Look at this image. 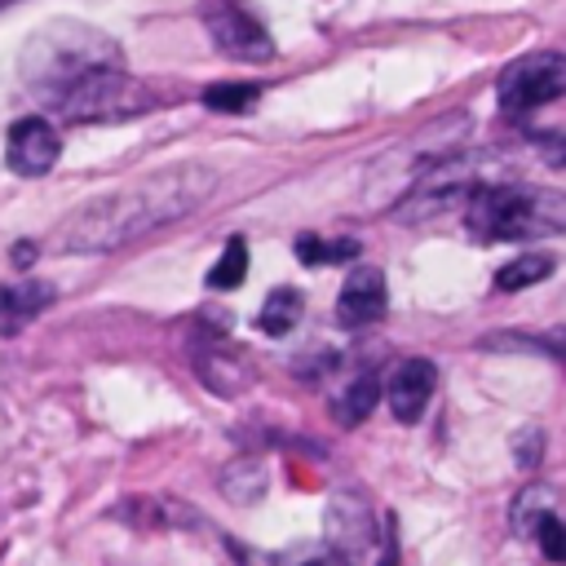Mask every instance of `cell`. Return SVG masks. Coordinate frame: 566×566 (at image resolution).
<instances>
[{"instance_id":"cell-1","label":"cell","mask_w":566,"mask_h":566,"mask_svg":"<svg viewBox=\"0 0 566 566\" xmlns=\"http://www.w3.org/2000/svg\"><path fill=\"white\" fill-rule=\"evenodd\" d=\"M221 172L203 159H186L159 172H146L128 186H115L88 203H80L49 239L53 252H115L137 243L181 217H190L212 190Z\"/></svg>"},{"instance_id":"cell-2","label":"cell","mask_w":566,"mask_h":566,"mask_svg":"<svg viewBox=\"0 0 566 566\" xmlns=\"http://www.w3.org/2000/svg\"><path fill=\"white\" fill-rule=\"evenodd\" d=\"M22 80L35 97H44L49 106H57L75 84H84L88 75L102 71H119V44L84 22H53L44 31H35L22 49Z\"/></svg>"},{"instance_id":"cell-3","label":"cell","mask_w":566,"mask_h":566,"mask_svg":"<svg viewBox=\"0 0 566 566\" xmlns=\"http://www.w3.org/2000/svg\"><path fill=\"white\" fill-rule=\"evenodd\" d=\"M464 221L478 239H544L562 230V195L522 181H486L469 195Z\"/></svg>"},{"instance_id":"cell-4","label":"cell","mask_w":566,"mask_h":566,"mask_svg":"<svg viewBox=\"0 0 566 566\" xmlns=\"http://www.w3.org/2000/svg\"><path fill=\"white\" fill-rule=\"evenodd\" d=\"M486 181H500L486 172V159L482 155H438L429 168L416 172L411 190L398 199V217L402 221H424V217H438V212H451V208H464L473 190H482Z\"/></svg>"},{"instance_id":"cell-5","label":"cell","mask_w":566,"mask_h":566,"mask_svg":"<svg viewBox=\"0 0 566 566\" xmlns=\"http://www.w3.org/2000/svg\"><path fill=\"white\" fill-rule=\"evenodd\" d=\"M323 544L340 566H371L380 553V517L371 513L367 495L358 491H332L323 504Z\"/></svg>"},{"instance_id":"cell-6","label":"cell","mask_w":566,"mask_h":566,"mask_svg":"<svg viewBox=\"0 0 566 566\" xmlns=\"http://www.w3.org/2000/svg\"><path fill=\"white\" fill-rule=\"evenodd\" d=\"M199 18H203V31L212 35V44L226 57H239V62H265V57H274V40H270L265 22L252 18L239 0H203L199 4Z\"/></svg>"},{"instance_id":"cell-7","label":"cell","mask_w":566,"mask_h":566,"mask_svg":"<svg viewBox=\"0 0 566 566\" xmlns=\"http://www.w3.org/2000/svg\"><path fill=\"white\" fill-rule=\"evenodd\" d=\"M562 57L557 53H526L500 75V111L526 115L562 97Z\"/></svg>"},{"instance_id":"cell-8","label":"cell","mask_w":566,"mask_h":566,"mask_svg":"<svg viewBox=\"0 0 566 566\" xmlns=\"http://www.w3.org/2000/svg\"><path fill=\"white\" fill-rule=\"evenodd\" d=\"M57 155H62V137H57V128L44 115L13 119L9 142H4V164L18 177H44L57 164Z\"/></svg>"},{"instance_id":"cell-9","label":"cell","mask_w":566,"mask_h":566,"mask_svg":"<svg viewBox=\"0 0 566 566\" xmlns=\"http://www.w3.org/2000/svg\"><path fill=\"white\" fill-rule=\"evenodd\" d=\"M433 389H438V367L429 358H402L385 380V398H389L394 420L398 424H416L424 416Z\"/></svg>"},{"instance_id":"cell-10","label":"cell","mask_w":566,"mask_h":566,"mask_svg":"<svg viewBox=\"0 0 566 566\" xmlns=\"http://www.w3.org/2000/svg\"><path fill=\"white\" fill-rule=\"evenodd\" d=\"M385 305H389L385 270H376V265H358V270L345 274L340 296H336V318H340L345 327H367V323L385 318Z\"/></svg>"},{"instance_id":"cell-11","label":"cell","mask_w":566,"mask_h":566,"mask_svg":"<svg viewBox=\"0 0 566 566\" xmlns=\"http://www.w3.org/2000/svg\"><path fill=\"white\" fill-rule=\"evenodd\" d=\"M217 486H221V495L230 504H256L265 495V486H270V473H265V464L256 455H234L230 464H221Z\"/></svg>"},{"instance_id":"cell-12","label":"cell","mask_w":566,"mask_h":566,"mask_svg":"<svg viewBox=\"0 0 566 566\" xmlns=\"http://www.w3.org/2000/svg\"><path fill=\"white\" fill-rule=\"evenodd\" d=\"M53 301L49 283H4L0 287V332L13 336L27 318H35L44 305Z\"/></svg>"},{"instance_id":"cell-13","label":"cell","mask_w":566,"mask_h":566,"mask_svg":"<svg viewBox=\"0 0 566 566\" xmlns=\"http://www.w3.org/2000/svg\"><path fill=\"white\" fill-rule=\"evenodd\" d=\"M376 398H380V380H376L371 371H363V376H354L345 389L332 394V420H336L340 429H354L358 420L371 416Z\"/></svg>"},{"instance_id":"cell-14","label":"cell","mask_w":566,"mask_h":566,"mask_svg":"<svg viewBox=\"0 0 566 566\" xmlns=\"http://www.w3.org/2000/svg\"><path fill=\"white\" fill-rule=\"evenodd\" d=\"M553 513H557V491H553L548 482H526V486L517 491L513 509H509V522H513V531H517L522 539H531L535 526H539L544 517H553Z\"/></svg>"},{"instance_id":"cell-15","label":"cell","mask_w":566,"mask_h":566,"mask_svg":"<svg viewBox=\"0 0 566 566\" xmlns=\"http://www.w3.org/2000/svg\"><path fill=\"white\" fill-rule=\"evenodd\" d=\"M301 314H305V296H301L296 287H274V292L265 296L261 314H256V327H261L265 336H287V332L301 323Z\"/></svg>"},{"instance_id":"cell-16","label":"cell","mask_w":566,"mask_h":566,"mask_svg":"<svg viewBox=\"0 0 566 566\" xmlns=\"http://www.w3.org/2000/svg\"><path fill=\"white\" fill-rule=\"evenodd\" d=\"M195 367H199V380L212 389V394H239L243 385H248V367L234 358V354H217V349H208V354H199L195 358Z\"/></svg>"},{"instance_id":"cell-17","label":"cell","mask_w":566,"mask_h":566,"mask_svg":"<svg viewBox=\"0 0 566 566\" xmlns=\"http://www.w3.org/2000/svg\"><path fill=\"white\" fill-rule=\"evenodd\" d=\"M548 270H553L548 256H539V252H522V256H513L509 265L495 270V287H500V292H522V287L539 283Z\"/></svg>"},{"instance_id":"cell-18","label":"cell","mask_w":566,"mask_h":566,"mask_svg":"<svg viewBox=\"0 0 566 566\" xmlns=\"http://www.w3.org/2000/svg\"><path fill=\"white\" fill-rule=\"evenodd\" d=\"M243 274H248V243H243V234H230L226 252H221V256H217V265L208 270V287L230 292V287H239V283H243Z\"/></svg>"},{"instance_id":"cell-19","label":"cell","mask_w":566,"mask_h":566,"mask_svg":"<svg viewBox=\"0 0 566 566\" xmlns=\"http://www.w3.org/2000/svg\"><path fill=\"white\" fill-rule=\"evenodd\" d=\"M261 102V84H248V80H239V84H212V88H203V106L208 111H226V115H239V111H252Z\"/></svg>"},{"instance_id":"cell-20","label":"cell","mask_w":566,"mask_h":566,"mask_svg":"<svg viewBox=\"0 0 566 566\" xmlns=\"http://www.w3.org/2000/svg\"><path fill=\"white\" fill-rule=\"evenodd\" d=\"M296 256H301L305 265L358 261V243H354V239H332V243H323V239H314V234H301V239H296Z\"/></svg>"},{"instance_id":"cell-21","label":"cell","mask_w":566,"mask_h":566,"mask_svg":"<svg viewBox=\"0 0 566 566\" xmlns=\"http://www.w3.org/2000/svg\"><path fill=\"white\" fill-rule=\"evenodd\" d=\"M535 548L548 557V562H562L566 557V535H562V513H553V517H544L539 526H535Z\"/></svg>"},{"instance_id":"cell-22","label":"cell","mask_w":566,"mask_h":566,"mask_svg":"<svg viewBox=\"0 0 566 566\" xmlns=\"http://www.w3.org/2000/svg\"><path fill=\"white\" fill-rule=\"evenodd\" d=\"M292 566H340V562L332 553H314V557H296Z\"/></svg>"},{"instance_id":"cell-23","label":"cell","mask_w":566,"mask_h":566,"mask_svg":"<svg viewBox=\"0 0 566 566\" xmlns=\"http://www.w3.org/2000/svg\"><path fill=\"white\" fill-rule=\"evenodd\" d=\"M31 256H35V243H27V239H22V243H18V252H13V261H18V265H27Z\"/></svg>"}]
</instances>
